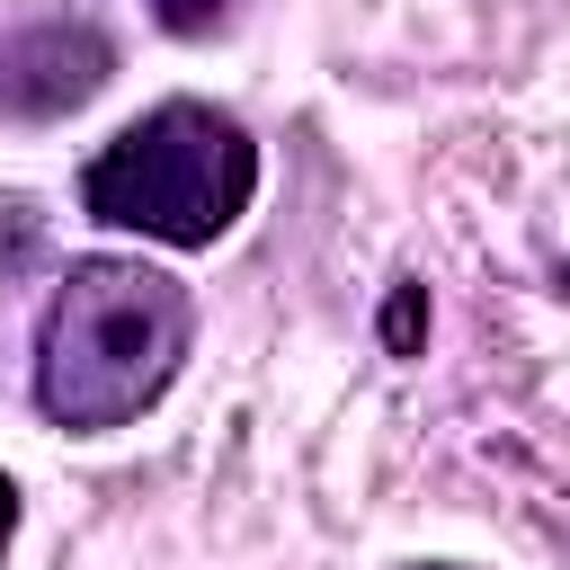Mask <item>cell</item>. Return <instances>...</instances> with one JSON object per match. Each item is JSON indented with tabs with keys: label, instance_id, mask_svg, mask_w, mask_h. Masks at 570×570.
<instances>
[{
	"label": "cell",
	"instance_id": "cell-1",
	"mask_svg": "<svg viewBox=\"0 0 570 570\" xmlns=\"http://www.w3.org/2000/svg\"><path fill=\"white\" fill-rule=\"evenodd\" d=\"M196 303L169 267L142 258H71L36 330V410L71 436L134 428L187 365Z\"/></svg>",
	"mask_w": 570,
	"mask_h": 570
},
{
	"label": "cell",
	"instance_id": "cell-5",
	"mask_svg": "<svg viewBox=\"0 0 570 570\" xmlns=\"http://www.w3.org/2000/svg\"><path fill=\"white\" fill-rule=\"evenodd\" d=\"M36 240H45V232H36V205H27V196H0V267H27Z\"/></svg>",
	"mask_w": 570,
	"mask_h": 570
},
{
	"label": "cell",
	"instance_id": "cell-6",
	"mask_svg": "<svg viewBox=\"0 0 570 570\" xmlns=\"http://www.w3.org/2000/svg\"><path fill=\"white\" fill-rule=\"evenodd\" d=\"M151 18H160L169 36H214V27L232 18V0H151Z\"/></svg>",
	"mask_w": 570,
	"mask_h": 570
},
{
	"label": "cell",
	"instance_id": "cell-3",
	"mask_svg": "<svg viewBox=\"0 0 570 570\" xmlns=\"http://www.w3.org/2000/svg\"><path fill=\"white\" fill-rule=\"evenodd\" d=\"M107 80H116V45L98 27L45 18V27L0 36V116H18V125H53V116L89 107Z\"/></svg>",
	"mask_w": 570,
	"mask_h": 570
},
{
	"label": "cell",
	"instance_id": "cell-2",
	"mask_svg": "<svg viewBox=\"0 0 570 570\" xmlns=\"http://www.w3.org/2000/svg\"><path fill=\"white\" fill-rule=\"evenodd\" d=\"M258 196V142L196 98H169L107 134L80 169V205L107 232H142L160 249H214Z\"/></svg>",
	"mask_w": 570,
	"mask_h": 570
},
{
	"label": "cell",
	"instance_id": "cell-4",
	"mask_svg": "<svg viewBox=\"0 0 570 570\" xmlns=\"http://www.w3.org/2000/svg\"><path fill=\"white\" fill-rule=\"evenodd\" d=\"M419 338H428V285H401V294L383 303V347H392V356H410Z\"/></svg>",
	"mask_w": 570,
	"mask_h": 570
},
{
	"label": "cell",
	"instance_id": "cell-7",
	"mask_svg": "<svg viewBox=\"0 0 570 570\" xmlns=\"http://www.w3.org/2000/svg\"><path fill=\"white\" fill-rule=\"evenodd\" d=\"M9 534H18V481L0 472V561H9Z\"/></svg>",
	"mask_w": 570,
	"mask_h": 570
}]
</instances>
